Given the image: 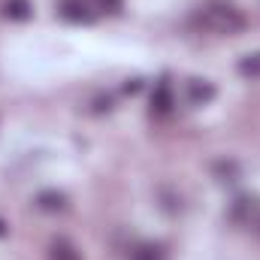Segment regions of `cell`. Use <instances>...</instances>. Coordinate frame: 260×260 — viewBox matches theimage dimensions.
Wrapping results in <instances>:
<instances>
[{
	"mask_svg": "<svg viewBox=\"0 0 260 260\" xmlns=\"http://www.w3.org/2000/svg\"><path fill=\"white\" fill-rule=\"evenodd\" d=\"M194 21H197V27L212 30V34H221V37H233V34H242L245 30V15L233 3H206L197 12Z\"/></svg>",
	"mask_w": 260,
	"mask_h": 260,
	"instance_id": "6da1fadb",
	"label": "cell"
},
{
	"mask_svg": "<svg viewBox=\"0 0 260 260\" xmlns=\"http://www.w3.org/2000/svg\"><path fill=\"white\" fill-rule=\"evenodd\" d=\"M170 109H173V91H170L167 82H160L151 94V112L154 115H170Z\"/></svg>",
	"mask_w": 260,
	"mask_h": 260,
	"instance_id": "7a4b0ae2",
	"label": "cell"
},
{
	"mask_svg": "<svg viewBox=\"0 0 260 260\" xmlns=\"http://www.w3.org/2000/svg\"><path fill=\"white\" fill-rule=\"evenodd\" d=\"M212 97H215V85H212V82H206V79H194V82L188 85V100H191L194 106L209 103Z\"/></svg>",
	"mask_w": 260,
	"mask_h": 260,
	"instance_id": "3957f363",
	"label": "cell"
},
{
	"mask_svg": "<svg viewBox=\"0 0 260 260\" xmlns=\"http://www.w3.org/2000/svg\"><path fill=\"white\" fill-rule=\"evenodd\" d=\"M58 12H61L64 18H70V21H88V18H91V12H88V3H85V0H64Z\"/></svg>",
	"mask_w": 260,
	"mask_h": 260,
	"instance_id": "277c9868",
	"label": "cell"
},
{
	"mask_svg": "<svg viewBox=\"0 0 260 260\" xmlns=\"http://www.w3.org/2000/svg\"><path fill=\"white\" fill-rule=\"evenodd\" d=\"M49 260H82V254H79V248H76L73 242L55 239L52 248H49Z\"/></svg>",
	"mask_w": 260,
	"mask_h": 260,
	"instance_id": "5b68a950",
	"label": "cell"
},
{
	"mask_svg": "<svg viewBox=\"0 0 260 260\" xmlns=\"http://www.w3.org/2000/svg\"><path fill=\"white\" fill-rule=\"evenodd\" d=\"M3 15L12 18V21L30 18V0H6V3H3Z\"/></svg>",
	"mask_w": 260,
	"mask_h": 260,
	"instance_id": "8992f818",
	"label": "cell"
},
{
	"mask_svg": "<svg viewBox=\"0 0 260 260\" xmlns=\"http://www.w3.org/2000/svg\"><path fill=\"white\" fill-rule=\"evenodd\" d=\"M37 203L46 212H61V209H67V197L58 194V191H43V194L37 197Z\"/></svg>",
	"mask_w": 260,
	"mask_h": 260,
	"instance_id": "52a82bcc",
	"label": "cell"
},
{
	"mask_svg": "<svg viewBox=\"0 0 260 260\" xmlns=\"http://www.w3.org/2000/svg\"><path fill=\"white\" fill-rule=\"evenodd\" d=\"M130 260H164V251H160L157 245H139V248L130 254Z\"/></svg>",
	"mask_w": 260,
	"mask_h": 260,
	"instance_id": "ba28073f",
	"label": "cell"
},
{
	"mask_svg": "<svg viewBox=\"0 0 260 260\" xmlns=\"http://www.w3.org/2000/svg\"><path fill=\"white\" fill-rule=\"evenodd\" d=\"M239 73L257 79L260 76V55H248V58H242V61H239Z\"/></svg>",
	"mask_w": 260,
	"mask_h": 260,
	"instance_id": "9c48e42d",
	"label": "cell"
},
{
	"mask_svg": "<svg viewBox=\"0 0 260 260\" xmlns=\"http://www.w3.org/2000/svg\"><path fill=\"white\" fill-rule=\"evenodd\" d=\"M121 3L124 0H97V9H103V12H121Z\"/></svg>",
	"mask_w": 260,
	"mask_h": 260,
	"instance_id": "30bf717a",
	"label": "cell"
},
{
	"mask_svg": "<svg viewBox=\"0 0 260 260\" xmlns=\"http://www.w3.org/2000/svg\"><path fill=\"white\" fill-rule=\"evenodd\" d=\"M0 236H3V224H0Z\"/></svg>",
	"mask_w": 260,
	"mask_h": 260,
	"instance_id": "8fae6325",
	"label": "cell"
},
{
	"mask_svg": "<svg viewBox=\"0 0 260 260\" xmlns=\"http://www.w3.org/2000/svg\"><path fill=\"white\" fill-rule=\"evenodd\" d=\"M257 224H260V221H257Z\"/></svg>",
	"mask_w": 260,
	"mask_h": 260,
	"instance_id": "7c38bea8",
	"label": "cell"
}]
</instances>
